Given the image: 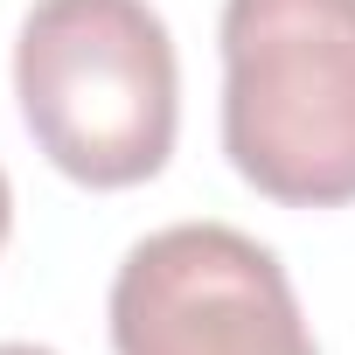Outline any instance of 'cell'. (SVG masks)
<instances>
[{"label": "cell", "instance_id": "cell-1", "mask_svg": "<svg viewBox=\"0 0 355 355\" xmlns=\"http://www.w3.org/2000/svg\"><path fill=\"white\" fill-rule=\"evenodd\" d=\"M28 139L84 189L153 182L182 125L174 35L146 0H35L15 35Z\"/></svg>", "mask_w": 355, "mask_h": 355}, {"label": "cell", "instance_id": "cell-2", "mask_svg": "<svg viewBox=\"0 0 355 355\" xmlns=\"http://www.w3.org/2000/svg\"><path fill=\"white\" fill-rule=\"evenodd\" d=\"M223 153L286 209L355 202V0H223Z\"/></svg>", "mask_w": 355, "mask_h": 355}, {"label": "cell", "instance_id": "cell-3", "mask_svg": "<svg viewBox=\"0 0 355 355\" xmlns=\"http://www.w3.org/2000/svg\"><path fill=\"white\" fill-rule=\"evenodd\" d=\"M119 355H320L286 265L230 223H167L112 279Z\"/></svg>", "mask_w": 355, "mask_h": 355}, {"label": "cell", "instance_id": "cell-4", "mask_svg": "<svg viewBox=\"0 0 355 355\" xmlns=\"http://www.w3.org/2000/svg\"><path fill=\"white\" fill-rule=\"evenodd\" d=\"M8 230H15V189H8V167H0V244H8Z\"/></svg>", "mask_w": 355, "mask_h": 355}, {"label": "cell", "instance_id": "cell-5", "mask_svg": "<svg viewBox=\"0 0 355 355\" xmlns=\"http://www.w3.org/2000/svg\"><path fill=\"white\" fill-rule=\"evenodd\" d=\"M0 355H56V348H35V341H0Z\"/></svg>", "mask_w": 355, "mask_h": 355}]
</instances>
